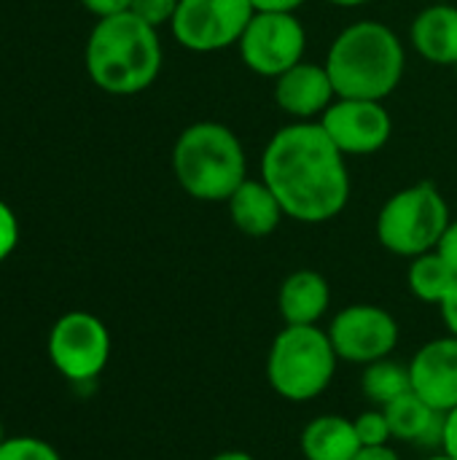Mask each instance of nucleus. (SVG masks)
<instances>
[{
  "label": "nucleus",
  "mask_w": 457,
  "mask_h": 460,
  "mask_svg": "<svg viewBox=\"0 0 457 460\" xmlns=\"http://www.w3.org/2000/svg\"><path fill=\"white\" fill-rule=\"evenodd\" d=\"M0 460H62L54 445L38 437H8L0 445Z\"/></svg>",
  "instance_id": "nucleus-21"
},
{
  "label": "nucleus",
  "mask_w": 457,
  "mask_h": 460,
  "mask_svg": "<svg viewBox=\"0 0 457 460\" xmlns=\"http://www.w3.org/2000/svg\"><path fill=\"white\" fill-rule=\"evenodd\" d=\"M272 97L291 121H318L337 100V92L326 65L304 59L272 81Z\"/></svg>",
  "instance_id": "nucleus-13"
},
{
  "label": "nucleus",
  "mask_w": 457,
  "mask_h": 460,
  "mask_svg": "<svg viewBox=\"0 0 457 460\" xmlns=\"http://www.w3.org/2000/svg\"><path fill=\"white\" fill-rule=\"evenodd\" d=\"M455 280L457 275L436 251H428V253H420V256L409 259L407 288L423 305H436L439 307L444 302V296L450 294V288L455 286Z\"/></svg>",
  "instance_id": "nucleus-19"
},
{
  "label": "nucleus",
  "mask_w": 457,
  "mask_h": 460,
  "mask_svg": "<svg viewBox=\"0 0 457 460\" xmlns=\"http://www.w3.org/2000/svg\"><path fill=\"white\" fill-rule=\"evenodd\" d=\"M89 13H94L97 19H105V16H116V13H124L129 11L132 0H78Z\"/></svg>",
  "instance_id": "nucleus-27"
},
{
  "label": "nucleus",
  "mask_w": 457,
  "mask_h": 460,
  "mask_svg": "<svg viewBox=\"0 0 457 460\" xmlns=\"http://www.w3.org/2000/svg\"><path fill=\"white\" fill-rule=\"evenodd\" d=\"M178 3L180 0H132V5H129V11L137 16V19H143L145 24H151V27H170V22H172V16H175V11H178Z\"/></svg>",
  "instance_id": "nucleus-23"
},
{
  "label": "nucleus",
  "mask_w": 457,
  "mask_h": 460,
  "mask_svg": "<svg viewBox=\"0 0 457 460\" xmlns=\"http://www.w3.org/2000/svg\"><path fill=\"white\" fill-rule=\"evenodd\" d=\"M172 175L197 202H224L248 181L240 135L221 121H194L175 137Z\"/></svg>",
  "instance_id": "nucleus-4"
},
{
  "label": "nucleus",
  "mask_w": 457,
  "mask_h": 460,
  "mask_svg": "<svg viewBox=\"0 0 457 460\" xmlns=\"http://www.w3.org/2000/svg\"><path fill=\"white\" fill-rule=\"evenodd\" d=\"M431 3H455V0H431Z\"/></svg>",
  "instance_id": "nucleus-35"
},
{
  "label": "nucleus",
  "mask_w": 457,
  "mask_h": 460,
  "mask_svg": "<svg viewBox=\"0 0 457 460\" xmlns=\"http://www.w3.org/2000/svg\"><path fill=\"white\" fill-rule=\"evenodd\" d=\"M353 460H401V456L391 445H377V447H361Z\"/></svg>",
  "instance_id": "nucleus-30"
},
{
  "label": "nucleus",
  "mask_w": 457,
  "mask_h": 460,
  "mask_svg": "<svg viewBox=\"0 0 457 460\" xmlns=\"http://www.w3.org/2000/svg\"><path fill=\"white\" fill-rule=\"evenodd\" d=\"M331 307V286L318 270H294L277 291V313L286 326H321Z\"/></svg>",
  "instance_id": "nucleus-14"
},
{
  "label": "nucleus",
  "mask_w": 457,
  "mask_h": 460,
  "mask_svg": "<svg viewBox=\"0 0 457 460\" xmlns=\"http://www.w3.org/2000/svg\"><path fill=\"white\" fill-rule=\"evenodd\" d=\"M453 213L436 183L420 181L393 191L374 221L377 243L401 259H415L420 253L436 251Z\"/></svg>",
  "instance_id": "nucleus-6"
},
{
  "label": "nucleus",
  "mask_w": 457,
  "mask_h": 460,
  "mask_svg": "<svg viewBox=\"0 0 457 460\" xmlns=\"http://www.w3.org/2000/svg\"><path fill=\"white\" fill-rule=\"evenodd\" d=\"M353 426H356V434H358L361 447L391 445V439H393V434H391V423H388V418H385V410H382V407L364 410L361 415H356V418H353Z\"/></svg>",
  "instance_id": "nucleus-22"
},
{
  "label": "nucleus",
  "mask_w": 457,
  "mask_h": 460,
  "mask_svg": "<svg viewBox=\"0 0 457 460\" xmlns=\"http://www.w3.org/2000/svg\"><path fill=\"white\" fill-rule=\"evenodd\" d=\"M409 391H412L409 367H401L393 358H382V361H374V364L364 367L361 394L374 407H385V404H391L393 399H399V396H404Z\"/></svg>",
  "instance_id": "nucleus-20"
},
{
  "label": "nucleus",
  "mask_w": 457,
  "mask_h": 460,
  "mask_svg": "<svg viewBox=\"0 0 457 460\" xmlns=\"http://www.w3.org/2000/svg\"><path fill=\"white\" fill-rule=\"evenodd\" d=\"M326 332L339 361L356 367H369L374 361L391 358L401 340L396 315L369 302L347 305L339 313H334Z\"/></svg>",
  "instance_id": "nucleus-10"
},
{
  "label": "nucleus",
  "mask_w": 457,
  "mask_h": 460,
  "mask_svg": "<svg viewBox=\"0 0 457 460\" xmlns=\"http://www.w3.org/2000/svg\"><path fill=\"white\" fill-rule=\"evenodd\" d=\"M412 49L431 65H457V5L428 3L409 24Z\"/></svg>",
  "instance_id": "nucleus-16"
},
{
  "label": "nucleus",
  "mask_w": 457,
  "mask_h": 460,
  "mask_svg": "<svg viewBox=\"0 0 457 460\" xmlns=\"http://www.w3.org/2000/svg\"><path fill=\"white\" fill-rule=\"evenodd\" d=\"M261 181L275 191L286 218L310 226L342 216L353 191L347 156L321 121L283 124L261 154Z\"/></svg>",
  "instance_id": "nucleus-1"
},
{
  "label": "nucleus",
  "mask_w": 457,
  "mask_h": 460,
  "mask_svg": "<svg viewBox=\"0 0 457 460\" xmlns=\"http://www.w3.org/2000/svg\"><path fill=\"white\" fill-rule=\"evenodd\" d=\"M83 62L92 84L105 94H140L156 84L164 65L159 30L132 11L97 19L86 38Z\"/></svg>",
  "instance_id": "nucleus-2"
},
{
  "label": "nucleus",
  "mask_w": 457,
  "mask_h": 460,
  "mask_svg": "<svg viewBox=\"0 0 457 460\" xmlns=\"http://www.w3.org/2000/svg\"><path fill=\"white\" fill-rule=\"evenodd\" d=\"M304 460H353L361 450L356 426L345 415H318L299 437Z\"/></svg>",
  "instance_id": "nucleus-17"
},
{
  "label": "nucleus",
  "mask_w": 457,
  "mask_h": 460,
  "mask_svg": "<svg viewBox=\"0 0 457 460\" xmlns=\"http://www.w3.org/2000/svg\"><path fill=\"white\" fill-rule=\"evenodd\" d=\"M439 450L444 456H450L457 460V407L444 412V420H442V442H439Z\"/></svg>",
  "instance_id": "nucleus-26"
},
{
  "label": "nucleus",
  "mask_w": 457,
  "mask_h": 460,
  "mask_svg": "<svg viewBox=\"0 0 457 460\" xmlns=\"http://www.w3.org/2000/svg\"><path fill=\"white\" fill-rule=\"evenodd\" d=\"M436 253L450 264V270L457 275V218H450L439 245H436Z\"/></svg>",
  "instance_id": "nucleus-25"
},
{
  "label": "nucleus",
  "mask_w": 457,
  "mask_h": 460,
  "mask_svg": "<svg viewBox=\"0 0 457 460\" xmlns=\"http://www.w3.org/2000/svg\"><path fill=\"white\" fill-rule=\"evenodd\" d=\"M455 67H457V65H455Z\"/></svg>",
  "instance_id": "nucleus-36"
},
{
  "label": "nucleus",
  "mask_w": 457,
  "mask_h": 460,
  "mask_svg": "<svg viewBox=\"0 0 457 460\" xmlns=\"http://www.w3.org/2000/svg\"><path fill=\"white\" fill-rule=\"evenodd\" d=\"M210 460H259V458H256V456H250V453H245V450H224V453L213 456Z\"/></svg>",
  "instance_id": "nucleus-31"
},
{
  "label": "nucleus",
  "mask_w": 457,
  "mask_h": 460,
  "mask_svg": "<svg viewBox=\"0 0 457 460\" xmlns=\"http://www.w3.org/2000/svg\"><path fill=\"white\" fill-rule=\"evenodd\" d=\"M391 423V434L399 442L409 445H439L442 442V420L444 415L428 407L415 391L393 399L382 407Z\"/></svg>",
  "instance_id": "nucleus-18"
},
{
  "label": "nucleus",
  "mask_w": 457,
  "mask_h": 460,
  "mask_svg": "<svg viewBox=\"0 0 457 460\" xmlns=\"http://www.w3.org/2000/svg\"><path fill=\"white\" fill-rule=\"evenodd\" d=\"M318 121L347 159L382 151L393 135V116L382 100L337 97Z\"/></svg>",
  "instance_id": "nucleus-11"
},
{
  "label": "nucleus",
  "mask_w": 457,
  "mask_h": 460,
  "mask_svg": "<svg viewBox=\"0 0 457 460\" xmlns=\"http://www.w3.org/2000/svg\"><path fill=\"white\" fill-rule=\"evenodd\" d=\"M426 460H453V458H450V456H444V453L439 450L436 456H428V458H426Z\"/></svg>",
  "instance_id": "nucleus-33"
},
{
  "label": "nucleus",
  "mask_w": 457,
  "mask_h": 460,
  "mask_svg": "<svg viewBox=\"0 0 457 460\" xmlns=\"http://www.w3.org/2000/svg\"><path fill=\"white\" fill-rule=\"evenodd\" d=\"M19 245V221L16 213L0 199V264L16 251Z\"/></svg>",
  "instance_id": "nucleus-24"
},
{
  "label": "nucleus",
  "mask_w": 457,
  "mask_h": 460,
  "mask_svg": "<svg viewBox=\"0 0 457 460\" xmlns=\"http://www.w3.org/2000/svg\"><path fill=\"white\" fill-rule=\"evenodd\" d=\"M326 3H331L337 8H361V5H366L372 0H326Z\"/></svg>",
  "instance_id": "nucleus-32"
},
{
  "label": "nucleus",
  "mask_w": 457,
  "mask_h": 460,
  "mask_svg": "<svg viewBox=\"0 0 457 460\" xmlns=\"http://www.w3.org/2000/svg\"><path fill=\"white\" fill-rule=\"evenodd\" d=\"M310 0H250L253 11H264V13H299V8H304Z\"/></svg>",
  "instance_id": "nucleus-28"
},
{
  "label": "nucleus",
  "mask_w": 457,
  "mask_h": 460,
  "mask_svg": "<svg viewBox=\"0 0 457 460\" xmlns=\"http://www.w3.org/2000/svg\"><path fill=\"white\" fill-rule=\"evenodd\" d=\"M412 391L436 412L457 407V337L444 334L417 348L409 361Z\"/></svg>",
  "instance_id": "nucleus-12"
},
{
  "label": "nucleus",
  "mask_w": 457,
  "mask_h": 460,
  "mask_svg": "<svg viewBox=\"0 0 457 460\" xmlns=\"http://www.w3.org/2000/svg\"><path fill=\"white\" fill-rule=\"evenodd\" d=\"M339 356L321 326H283L267 353V383L291 404L323 396L337 375Z\"/></svg>",
  "instance_id": "nucleus-5"
},
{
  "label": "nucleus",
  "mask_w": 457,
  "mask_h": 460,
  "mask_svg": "<svg viewBox=\"0 0 457 460\" xmlns=\"http://www.w3.org/2000/svg\"><path fill=\"white\" fill-rule=\"evenodd\" d=\"M242 65L261 75L277 78L294 65L304 62L307 30L299 13H264L256 11L237 43Z\"/></svg>",
  "instance_id": "nucleus-9"
},
{
  "label": "nucleus",
  "mask_w": 457,
  "mask_h": 460,
  "mask_svg": "<svg viewBox=\"0 0 457 460\" xmlns=\"http://www.w3.org/2000/svg\"><path fill=\"white\" fill-rule=\"evenodd\" d=\"M5 439H8V437H5V429H3V420H0V445H3Z\"/></svg>",
  "instance_id": "nucleus-34"
},
{
  "label": "nucleus",
  "mask_w": 457,
  "mask_h": 460,
  "mask_svg": "<svg viewBox=\"0 0 457 460\" xmlns=\"http://www.w3.org/2000/svg\"><path fill=\"white\" fill-rule=\"evenodd\" d=\"M439 310H442V321L447 326V334L457 337V280L455 286L450 288V294L444 296V302L439 305Z\"/></svg>",
  "instance_id": "nucleus-29"
},
{
  "label": "nucleus",
  "mask_w": 457,
  "mask_h": 460,
  "mask_svg": "<svg viewBox=\"0 0 457 460\" xmlns=\"http://www.w3.org/2000/svg\"><path fill=\"white\" fill-rule=\"evenodd\" d=\"M110 350L113 342L108 326L86 310L59 315L46 340L51 367L78 388L94 383L105 372Z\"/></svg>",
  "instance_id": "nucleus-7"
},
{
  "label": "nucleus",
  "mask_w": 457,
  "mask_h": 460,
  "mask_svg": "<svg viewBox=\"0 0 457 460\" xmlns=\"http://www.w3.org/2000/svg\"><path fill=\"white\" fill-rule=\"evenodd\" d=\"M229 221L245 237L261 240L277 232L286 213L277 202L275 191L261 178H248L229 199H226Z\"/></svg>",
  "instance_id": "nucleus-15"
},
{
  "label": "nucleus",
  "mask_w": 457,
  "mask_h": 460,
  "mask_svg": "<svg viewBox=\"0 0 457 460\" xmlns=\"http://www.w3.org/2000/svg\"><path fill=\"white\" fill-rule=\"evenodd\" d=\"M323 65L337 97L385 102L401 86L407 46L391 24L380 19H358L337 32Z\"/></svg>",
  "instance_id": "nucleus-3"
},
{
  "label": "nucleus",
  "mask_w": 457,
  "mask_h": 460,
  "mask_svg": "<svg viewBox=\"0 0 457 460\" xmlns=\"http://www.w3.org/2000/svg\"><path fill=\"white\" fill-rule=\"evenodd\" d=\"M253 13L250 0H180L170 32L191 54H215L240 43Z\"/></svg>",
  "instance_id": "nucleus-8"
}]
</instances>
